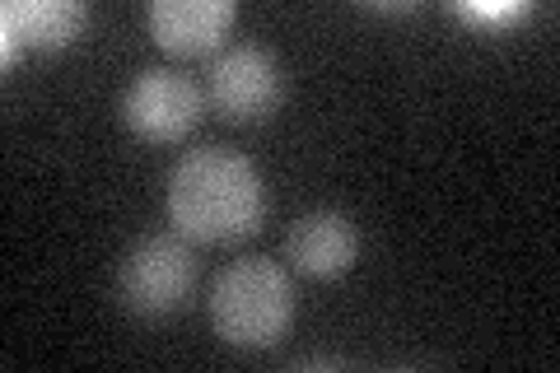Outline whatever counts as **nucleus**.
I'll return each instance as SVG.
<instances>
[{
	"label": "nucleus",
	"instance_id": "obj_2",
	"mask_svg": "<svg viewBox=\"0 0 560 373\" xmlns=\"http://www.w3.org/2000/svg\"><path fill=\"white\" fill-rule=\"evenodd\" d=\"M206 308L224 346L267 350L294 327V280L271 257H238L215 276Z\"/></svg>",
	"mask_w": 560,
	"mask_h": 373
},
{
	"label": "nucleus",
	"instance_id": "obj_6",
	"mask_svg": "<svg viewBox=\"0 0 560 373\" xmlns=\"http://www.w3.org/2000/svg\"><path fill=\"white\" fill-rule=\"evenodd\" d=\"M360 257V229L341 210H304L285 234V261L300 276L337 280Z\"/></svg>",
	"mask_w": 560,
	"mask_h": 373
},
{
	"label": "nucleus",
	"instance_id": "obj_7",
	"mask_svg": "<svg viewBox=\"0 0 560 373\" xmlns=\"http://www.w3.org/2000/svg\"><path fill=\"white\" fill-rule=\"evenodd\" d=\"M145 20L164 51H173V57H201V51L220 47V38L234 28L238 10L234 0H154Z\"/></svg>",
	"mask_w": 560,
	"mask_h": 373
},
{
	"label": "nucleus",
	"instance_id": "obj_5",
	"mask_svg": "<svg viewBox=\"0 0 560 373\" xmlns=\"http://www.w3.org/2000/svg\"><path fill=\"white\" fill-rule=\"evenodd\" d=\"M206 98H210V108L230 121H261L285 98V66L267 47L238 43L210 61Z\"/></svg>",
	"mask_w": 560,
	"mask_h": 373
},
{
	"label": "nucleus",
	"instance_id": "obj_3",
	"mask_svg": "<svg viewBox=\"0 0 560 373\" xmlns=\"http://www.w3.org/2000/svg\"><path fill=\"white\" fill-rule=\"evenodd\" d=\"M197 285V253L183 234H145L117 266V299L136 317H168Z\"/></svg>",
	"mask_w": 560,
	"mask_h": 373
},
{
	"label": "nucleus",
	"instance_id": "obj_8",
	"mask_svg": "<svg viewBox=\"0 0 560 373\" xmlns=\"http://www.w3.org/2000/svg\"><path fill=\"white\" fill-rule=\"evenodd\" d=\"M90 10L80 0H10L0 10V57L5 66L20 61L24 47H70L80 38Z\"/></svg>",
	"mask_w": 560,
	"mask_h": 373
},
{
	"label": "nucleus",
	"instance_id": "obj_9",
	"mask_svg": "<svg viewBox=\"0 0 560 373\" xmlns=\"http://www.w3.org/2000/svg\"><path fill=\"white\" fill-rule=\"evenodd\" d=\"M523 10H528V5H518V0H510V5H471V0H467V5H458L463 20H477V24H514Z\"/></svg>",
	"mask_w": 560,
	"mask_h": 373
},
{
	"label": "nucleus",
	"instance_id": "obj_1",
	"mask_svg": "<svg viewBox=\"0 0 560 373\" xmlns=\"http://www.w3.org/2000/svg\"><path fill=\"white\" fill-rule=\"evenodd\" d=\"M168 224L191 243H238L261 229L267 191L248 154L206 145L187 150L168 173Z\"/></svg>",
	"mask_w": 560,
	"mask_h": 373
},
{
	"label": "nucleus",
	"instance_id": "obj_4",
	"mask_svg": "<svg viewBox=\"0 0 560 373\" xmlns=\"http://www.w3.org/2000/svg\"><path fill=\"white\" fill-rule=\"evenodd\" d=\"M206 89L173 66H145L121 94V121L145 145H173L201 121Z\"/></svg>",
	"mask_w": 560,
	"mask_h": 373
}]
</instances>
